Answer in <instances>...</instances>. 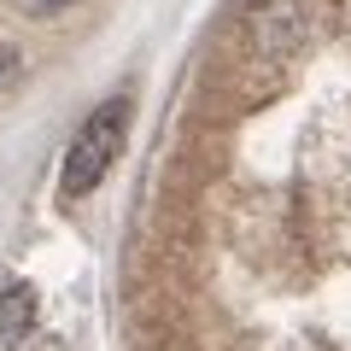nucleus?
Masks as SVG:
<instances>
[{"label":"nucleus","instance_id":"f257e3e1","mask_svg":"<svg viewBox=\"0 0 351 351\" xmlns=\"http://www.w3.org/2000/svg\"><path fill=\"white\" fill-rule=\"evenodd\" d=\"M129 123H135V100H129V94H106V100L76 123L71 147H64V164H59V193L71 205L88 199V193L112 176L117 152H123V141H129Z\"/></svg>","mask_w":351,"mask_h":351},{"label":"nucleus","instance_id":"f03ea898","mask_svg":"<svg viewBox=\"0 0 351 351\" xmlns=\"http://www.w3.org/2000/svg\"><path fill=\"white\" fill-rule=\"evenodd\" d=\"M252 36H258L263 53H287L293 41L304 36L299 12H293V0H263L258 12H252Z\"/></svg>","mask_w":351,"mask_h":351},{"label":"nucleus","instance_id":"7ed1b4c3","mask_svg":"<svg viewBox=\"0 0 351 351\" xmlns=\"http://www.w3.org/2000/svg\"><path fill=\"white\" fill-rule=\"evenodd\" d=\"M29 328H36V287L29 281H12V287L0 293V334L18 346Z\"/></svg>","mask_w":351,"mask_h":351},{"label":"nucleus","instance_id":"20e7f679","mask_svg":"<svg viewBox=\"0 0 351 351\" xmlns=\"http://www.w3.org/2000/svg\"><path fill=\"white\" fill-rule=\"evenodd\" d=\"M36 12H64V6H76V0H29Z\"/></svg>","mask_w":351,"mask_h":351}]
</instances>
